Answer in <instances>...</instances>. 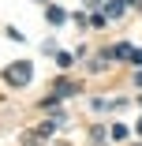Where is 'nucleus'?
<instances>
[{
	"label": "nucleus",
	"mask_w": 142,
	"mask_h": 146,
	"mask_svg": "<svg viewBox=\"0 0 142 146\" xmlns=\"http://www.w3.org/2000/svg\"><path fill=\"white\" fill-rule=\"evenodd\" d=\"M30 75H34L30 64H11V68L4 71V79H8L11 86H26V82H30Z\"/></svg>",
	"instance_id": "obj_1"
},
{
	"label": "nucleus",
	"mask_w": 142,
	"mask_h": 146,
	"mask_svg": "<svg viewBox=\"0 0 142 146\" xmlns=\"http://www.w3.org/2000/svg\"><path fill=\"white\" fill-rule=\"evenodd\" d=\"M56 94H60V98H64V94H75V82H67V79H60V82H56Z\"/></svg>",
	"instance_id": "obj_2"
},
{
	"label": "nucleus",
	"mask_w": 142,
	"mask_h": 146,
	"mask_svg": "<svg viewBox=\"0 0 142 146\" xmlns=\"http://www.w3.org/2000/svg\"><path fill=\"white\" fill-rule=\"evenodd\" d=\"M108 15H124V0H112V4H108Z\"/></svg>",
	"instance_id": "obj_3"
},
{
	"label": "nucleus",
	"mask_w": 142,
	"mask_h": 146,
	"mask_svg": "<svg viewBox=\"0 0 142 146\" xmlns=\"http://www.w3.org/2000/svg\"><path fill=\"white\" fill-rule=\"evenodd\" d=\"M49 23H64V11L60 8H49Z\"/></svg>",
	"instance_id": "obj_4"
},
{
	"label": "nucleus",
	"mask_w": 142,
	"mask_h": 146,
	"mask_svg": "<svg viewBox=\"0 0 142 146\" xmlns=\"http://www.w3.org/2000/svg\"><path fill=\"white\" fill-rule=\"evenodd\" d=\"M112 52H116V60H127V56H131V49H127V45H116Z\"/></svg>",
	"instance_id": "obj_5"
}]
</instances>
